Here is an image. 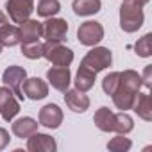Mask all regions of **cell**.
<instances>
[{"label":"cell","instance_id":"cell-17","mask_svg":"<svg viewBox=\"0 0 152 152\" xmlns=\"http://www.w3.org/2000/svg\"><path fill=\"white\" fill-rule=\"evenodd\" d=\"M132 109L136 111V115L140 118H143L145 122H150L152 120V100H150V93L145 91V93H140L136 95V100L132 104Z\"/></svg>","mask_w":152,"mask_h":152},{"label":"cell","instance_id":"cell-23","mask_svg":"<svg viewBox=\"0 0 152 152\" xmlns=\"http://www.w3.org/2000/svg\"><path fill=\"white\" fill-rule=\"evenodd\" d=\"M134 50L140 57H150L152 54V34H145L143 38L138 39V43L134 45Z\"/></svg>","mask_w":152,"mask_h":152},{"label":"cell","instance_id":"cell-26","mask_svg":"<svg viewBox=\"0 0 152 152\" xmlns=\"http://www.w3.org/2000/svg\"><path fill=\"white\" fill-rule=\"evenodd\" d=\"M120 83V72H111L109 75H106L104 81H102V90L107 93V95H113L116 86Z\"/></svg>","mask_w":152,"mask_h":152},{"label":"cell","instance_id":"cell-18","mask_svg":"<svg viewBox=\"0 0 152 152\" xmlns=\"http://www.w3.org/2000/svg\"><path fill=\"white\" fill-rule=\"evenodd\" d=\"M38 122L34 120V118H31V116H23V118H18V120H15L13 122V132H15V136H18V138H29L31 134H34L36 131H38Z\"/></svg>","mask_w":152,"mask_h":152},{"label":"cell","instance_id":"cell-19","mask_svg":"<svg viewBox=\"0 0 152 152\" xmlns=\"http://www.w3.org/2000/svg\"><path fill=\"white\" fill-rule=\"evenodd\" d=\"M72 7L77 16H91L100 11L102 2L100 0H73Z\"/></svg>","mask_w":152,"mask_h":152},{"label":"cell","instance_id":"cell-22","mask_svg":"<svg viewBox=\"0 0 152 152\" xmlns=\"http://www.w3.org/2000/svg\"><path fill=\"white\" fill-rule=\"evenodd\" d=\"M61 9V4L57 0H39L38 2V16H43V18H50L54 15H57Z\"/></svg>","mask_w":152,"mask_h":152},{"label":"cell","instance_id":"cell-25","mask_svg":"<svg viewBox=\"0 0 152 152\" xmlns=\"http://www.w3.org/2000/svg\"><path fill=\"white\" fill-rule=\"evenodd\" d=\"M131 145H132V143H131L129 138H125V134H118V136H115V138L109 140L107 148L113 150V152H125V150L131 148Z\"/></svg>","mask_w":152,"mask_h":152},{"label":"cell","instance_id":"cell-13","mask_svg":"<svg viewBox=\"0 0 152 152\" xmlns=\"http://www.w3.org/2000/svg\"><path fill=\"white\" fill-rule=\"evenodd\" d=\"M63 122V111L56 104H47L39 109V125L47 129H57Z\"/></svg>","mask_w":152,"mask_h":152},{"label":"cell","instance_id":"cell-14","mask_svg":"<svg viewBox=\"0 0 152 152\" xmlns=\"http://www.w3.org/2000/svg\"><path fill=\"white\" fill-rule=\"evenodd\" d=\"M23 97L31 99V100H41L48 95V86L43 79L39 77H32V79H25L23 81Z\"/></svg>","mask_w":152,"mask_h":152},{"label":"cell","instance_id":"cell-9","mask_svg":"<svg viewBox=\"0 0 152 152\" xmlns=\"http://www.w3.org/2000/svg\"><path fill=\"white\" fill-rule=\"evenodd\" d=\"M34 11V0H7V15L15 23H23Z\"/></svg>","mask_w":152,"mask_h":152},{"label":"cell","instance_id":"cell-29","mask_svg":"<svg viewBox=\"0 0 152 152\" xmlns=\"http://www.w3.org/2000/svg\"><path fill=\"white\" fill-rule=\"evenodd\" d=\"M132 2H136L138 6H141V7H143L145 4H148V2H150V0H132Z\"/></svg>","mask_w":152,"mask_h":152},{"label":"cell","instance_id":"cell-3","mask_svg":"<svg viewBox=\"0 0 152 152\" xmlns=\"http://www.w3.org/2000/svg\"><path fill=\"white\" fill-rule=\"evenodd\" d=\"M143 25V7L132 0L122 4L120 7V27L124 32H136Z\"/></svg>","mask_w":152,"mask_h":152},{"label":"cell","instance_id":"cell-6","mask_svg":"<svg viewBox=\"0 0 152 152\" xmlns=\"http://www.w3.org/2000/svg\"><path fill=\"white\" fill-rule=\"evenodd\" d=\"M20 111V102L9 86H0V116L11 122Z\"/></svg>","mask_w":152,"mask_h":152},{"label":"cell","instance_id":"cell-2","mask_svg":"<svg viewBox=\"0 0 152 152\" xmlns=\"http://www.w3.org/2000/svg\"><path fill=\"white\" fill-rule=\"evenodd\" d=\"M93 122L95 125L104 131V132H118V134H127L134 129V122L132 118L125 113V111H120V113H113L109 111L107 107H100L95 116H93Z\"/></svg>","mask_w":152,"mask_h":152},{"label":"cell","instance_id":"cell-4","mask_svg":"<svg viewBox=\"0 0 152 152\" xmlns=\"http://www.w3.org/2000/svg\"><path fill=\"white\" fill-rule=\"evenodd\" d=\"M43 57L48 59L54 66H70V63L73 61V52L61 41L47 39L43 43Z\"/></svg>","mask_w":152,"mask_h":152},{"label":"cell","instance_id":"cell-20","mask_svg":"<svg viewBox=\"0 0 152 152\" xmlns=\"http://www.w3.org/2000/svg\"><path fill=\"white\" fill-rule=\"evenodd\" d=\"M0 43H2L4 47H15V45L22 43V39H20V27L11 25V23L0 25Z\"/></svg>","mask_w":152,"mask_h":152},{"label":"cell","instance_id":"cell-10","mask_svg":"<svg viewBox=\"0 0 152 152\" xmlns=\"http://www.w3.org/2000/svg\"><path fill=\"white\" fill-rule=\"evenodd\" d=\"M68 32V23L63 18H50L43 23V38L45 39H54V41H63Z\"/></svg>","mask_w":152,"mask_h":152},{"label":"cell","instance_id":"cell-7","mask_svg":"<svg viewBox=\"0 0 152 152\" xmlns=\"http://www.w3.org/2000/svg\"><path fill=\"white\" fill-rule=\"evenodd\" d=\"M104 38V27L99 22H84L77 29V39L81 45L93 47Z\"/></svg>","mask_w":152,"mask_h":152},{"label":"cell","instance_id":"cell-11","mask_svg":"<svg viewBox=\"0 0 152 152\" xmlns=\"http://www.w3.org/2000/svg\"><path fill=\"white\" fill-rule=\"evenodd\" d=\"M47 79L52 84V88H56L57 91H66L72 81L70 75V68L68 66H54L47 72Z\"/></svg>","mask_w":152,"mask_h":152},{"label":"cell","instance_id":"cell-15","mask_svg":"<svg viewBox=\"0 0 152 152\" xmlns=\"http://www.w3.org/2000/svg\"><path fill=\"white\" fill-rule=\"evenodd\" d=\"M64 102L66 106L73 111V113H84L90 107V99L88 95H84V91L81 90H66L64 91Z\"/></svg>","mask_w":152,"mask_h":152},{"label":"cell","instance_id":"cell-21","mask_svg":"<svg viewBox=\"0 0 152 152\" xmlns=\"http://www.w3.org/2000/svg\"><path fill=\"white\" fill-rule=\"evenodd\" d=\"M95 77H97V73L84 68V66H79L77 70V75H75V88L81 90V91H88L93 88L95 84Z\"/></svg>","mask_w":152,"mask_h":152},{"label":"cell","instance_id":"cell-24","mask_svg":"<svg viewBox=\"0 0 152 152\" xmlns=\"http://www.w3.org/2000/svg\"><path fill=\"white\" fill-rule=\"evenodd\" d=\"M22 54L27 59H38L43 57V45L39 41H31V43H22Z\"/></svg>","mask_w":152,"mask_h":152},{"label":"cell","instance_id":"cell-31","mask_svg":"<svg viewBox=\"0 0 152 152\" xmlns=\"http://www.w3.org/2000/svg\"><path fill=\"white\" fill-rule=\"evenodd\" d=\"M2 48H4V45H2V43H0V52H2Z\"/></svg>","mask_w":152,"mask_h":152},{"label":"cell","instance_id":"cell-28","mask_svg":"<svg viewBox=\"0 0 152 152\" xmlns=\"http://www.w3.org/2000/svg\"><path fill=\"white\" fill-rule=\"evenodd\" d=\"M9 132L6 131V129H2V127H0V150H2V148H6L7 145H9Z\"/></svg>","mask_w":152,"mask_h":152},{"label":"cell","instance_id":"cell-5","mask_svg":"<svg viewBox=\"0 0 152 152\" xmlns=\"http://www.w3.org/2000/svg\"><path fill=\"white\" fill-rule=\"evenodd\" d=\"M113 63V56H111V50L106 48V47H95L91 48L81 61V66L99 73L102 70H106L107 66H111Z\"/></svg>","mask_w":152,"mask_h":152},{"label":"cell","instance_id":"cell-16","mask_svg":"<svg viewBox=\"0 0 152 152\" xmlns=\"http://www.w3.org/2000/svg\"><path fill=\"white\" fill-rule=\"evenodd\" d=\"M43 34V23L38 20H25L20 23V39L22 43H31L38 41Z\"/></svg>","mask_w":152,"mask_h":152},{"label":"cell","instance_id":"cell-1","mask_svg":"<svg viewBox=\"0 0 152 152\" xmlns=\"http://www.w3.org/2000/svg\"><path fill=\"white\" fill-rule=\"evenodd\" d=\"M141 88V75L134 70H124L120 72V83L115 90L113 102L120 111L132 109V104L136 100V95Z\"/></svg>","mask_w":152,"mask_h":152},{"label":"cell","instance_id":"cell-32","mask_svg":"<svg viewBox=\"0 0 152 152\" xmlns=\"http://www.w3.org/2000/svg\"><path fill=\"white\" fill-rule=\"evenodd\" d=\"M124 2H127V0H124Z\"/></svg>","mask_w":152,"mask_h":152},{"label":"cell","instance_id":"cell-12","mask_svg":"<svg viewBox=\"0 0 152 152\" xmlns=\"http://www.w3.org/2000/svg\"><path fill=\"white\" fill-rule=\"evenodd\" d=\"M27 148L31 152H54L57 148V143L52 136L48 134H41V132H34L27 138Z\"/></svg>","mask_w":152,"mask_h":152},{"label":"cell","instance_id":"cell-8","mask_svg":"<svg viewBox=\"0 0 152 152\" xmlns=\"http://www.w3.org/2000/svg\"><path fill=\"white\" fill-rule=\"evenodd\" d=\"M27 79V72L22 66H9L4 70L2 81L6 86H9L13 90V93L18 97V100H23V93H22V83Z\"/></svg>","mask_w":152,"mask_h":152},{"label":"cell","instance_id":"cell-30","mask_svg":"<svg viewBox=\"0 0 152 152\" xmlns=\"http://www.w3.org/2000/svg\"><path fill=\"white\" fill-rule=\"evenodd\" d=\"M4 23H7V18H6L2 13H0V25H4Z\"/></svg>","mask_w":152,"mask_h":152},{"label":"cell","instance_id":"cell-27","mask_svg":"<svg viewBox=\"0 0 152 152\" xmlns=\"http://www.w3.org/2000/svg\"><path fill=\"white\" fill-rule=\"evenodd\" d=\"M150 75H152V66H145L143 77H141V86H145L147 90H150Z\"/></svg>","mask_w":152,"mask_h":152}]
</instances>
